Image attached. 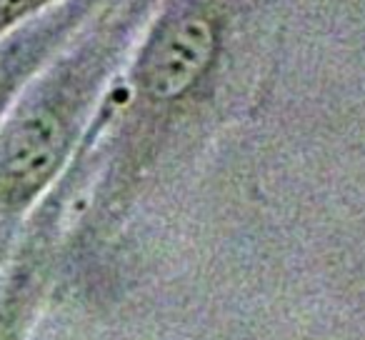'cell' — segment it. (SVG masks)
Segmentation results:
<instances>
[{"label":"cell","instance_id":"cell-1","mask_svg":"<svg viewBox=\"0 0 365 340\" xmlns=\"http://www.w3.org/2000/svg\"><path fill=\"white\" fill-rule=\"evenodd\" d=\"M248 6L250 0H160L88 135V150L108 135L88 210L96 233L125 218L180 138L218 108Z\"/></svg>","mask_w":365,"mask_h":340},{"label":"cell","instance_id":"cell-2","mask_svg":"<svg viewBox=\"0 0 365 340\" xmlns=\"http://www.w3.org/2000/svg\"><path fill=\"white\" fill-rule=\"evenodd\" d=\"M160 0H108L0 128V245L56 193Z\"/></svg>","mask_w":365,"mask_h":340},{"label":"cell","instance_id":"cell-3","mask_svg":"<svg viewBox=\"0 0 365 340\" xmlns=\"http://www.w3.org/2000/svg\"><path fill=\"white\" fill-rule=\"evenodd\" d=\"M108 0H66L0 41V128L41 71Z\"/></svg>","mask_w":365,"mask_h":340},{"label":"cell","instance_id":"cell-4","mask_svg":"<svg viewBox=\"0 0 365 340\" xmlns=\"http://www.w3.org/2000/svg\"><path fill=\"white\" fill-rule=\"evenodd\" d=\"M41 285V258L16 263L0 280V340H26Z\"/></svg>","mask_w":365,"mask_h":340},{"label":"cell","instance_id":"cell-5","mask_svg":"<svg viewBox=\"0 0 365 340\" xmlns=\"http://www.w3.org/2000/svg\"><path fill=\"white\" fill-rule=\"evenodd\" d=\"M66 0H0V41Z\"/></svg>","mask_w":365,"mask_h":340}]
</instances>
